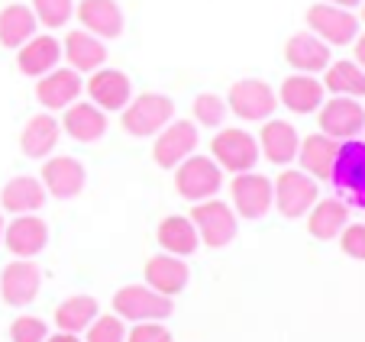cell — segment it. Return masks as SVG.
<instances>
[{"label":"cell","instance_id":"cell-34","mask_svg":"<svg viewBox=\"0 0 365 342\" xmlns=\"http://www.w3.org/2000/svg\"><path fill=\"white\" fill-rule=\"evenodd\" d=\"M33 14L39 20V26L62 29L75 16V0H33Z\"/></svg>","mask_w":365,"mask_h":342},{"label":"cell","instance_id":"cell-20","mask_svg":"<svg viewBox=\"0 0 365 342\" xmlns=\"http://www.w3.org/2000/svg\"><path fill=\"white\" fill-rule=\"evenodd\" d=\"M284 58H288L291 68H297L301 75H317V71H327L330 65V46L324 39L310 33H294L284 46Z\"/></svg>","mask_w":365,"mask_h":342},{"label":"cell","instance_id":"cell-6","mask_svg":"<svg viewBox=\"0 0 365 342\" xmlns=\"http://www.w3.org/2000/svg\"><path fill=\"white\" fill-rule=\"evenodd\" d=\"M210 152H214V162L230 175H246L259 162V142L246 130H220L210 142Z\"/></svg>","mask_w":365,"mask_h":342},{"label":"cell","instance_id":"cell-43","mask_svg":"<svg viewBox=\"0 0 365 342\" xmlns=\"http://www.w3.org/2000/svg\"><path fill=\"white\" fill-rule=\"evenodd\" d=\"M0 242H4V217H0Z\"/></svg>","mask_w":365,"mask_h":342},{"label":"cell","instance_id":"cell-10","mask_svg":"<svg viewBox=\"0 0 365 342\" xmlns=\"http://www.w3.org/2000/svg\"><path fill=\"white\" fill-rule=\"evenodd\" d=\"M365 130V107L356 97H333L320 107V133L336 142H349Z\"/></svg>","mask_w":365,"mask_h":342},{"label":"cell","instance_id":"cell-8","mask_svg":"<svg viewBox=\"0 0 365 342\" xmlns=\"http://www.w3.org/2000/svg\"><path fill=\"white\" fill-rule=\"evenodd\" d=\"M307 26H310V33L317 36V39H324L327 46H349V42H356L362 23L356 20L352 10L333 7V4H314V7L307 10Z\"/></svg>","mask_w":365,"mask_h":342},{"label":"cell","instance_id":"cell-35","mask_svg":"<svg viewBox=\"0 0 365 342\" xmlns=\"http://www.w3.org/2000/svg\"><path fill=\"white\" fill-rule=\"evenodd\" d=\"M227 113H230V107H227L223 97H217V94H197L194 97V120H197L200 126H207V130L223 126Z\"/></svg>","mask_w":365,"mask_h":342},{"label":"cell","instance_id":"cell-4","mask_svg":"<svg viewBox=\"0 0 365 342\" xmlns=\"http://www.w3.org/2000/svg\"><path fill=\"white\" fill-rule=\"evenodd\" d=\"M330 181L339 187L346 204L365 210V142H359V139L339 142V155L336 165H333Z\"/></svg>","mask_w":365,"mask_h":342},{"label":"cell","instance_id":"cell-23","mask_svg":"<svg viewBox=\"0 0 365 342\" xmlns=\"http://www.w3.org/2000/svg\"><path fill=\"white\" fill-rule=\"evenodd\" d=\"M324 81H317L314 75H291L282 81L278 90V103L291 110V113H314V110L324 107Z\"/></svg>","mask_w":365,"mask_h":342},{"label":"cell","instance_id":"cell-39","mask_svg":"<svg viewBox=\"0 0 365 342\" xmlns=\"http://www.w3.org/2000/svg\"><path fill=\"white\" fill-rule=\"evenodd\" d=\"M126 342H172V333L162 323H133Z\"/></svg>","mask_w":365,"mask_h":342},{"label":"cell","instance_id":"cell-9","mask_svg":"<svg viewBox=\"0 0 365 342\" xmlns=\"http://www.w3.org/2000/svg\"><path fill=\"white\" fill-rule=\"evenodd\" d=\"M275 187V207L282 217L297 219L304 213H310V207L317 204V181L304 175V171H282L278 181H272Z\"/></svg>","mask_w":365,"mask_h":342},{"label":"cell","instance_id":"cell-19","mask_svg":"<svg viewBox=\"0 0 365 342\" xmlns=\"http://www.w3.org/2000/svg\"><path fill=\"white\" fill-rule=\"evenodd\" d=\"M336 155H339V142L330 136H324V133H314V136L301 139V149H297L301 171L310 175L314 181H330Z\"/></svg>","mask_w":365,"mask_h":342},{"label":"cell","instance_id":"cell-31","mask_svg":"<svg viewBox=\"0 0 365 342\" xmlns=\"http://www.w3.org/2000/svg\"><path fill=\"white\" fill-rule=\"evenodd\" d=\"M159 246L165 249L168 255H178V259H185V255H194L200 246V236L197 229H194L191 217H165L159 223Z\"/></svg>","mask_w":365,"mask_h":342},{"label":"cell","instance_id":"cell-5","mask_svg":"<svg viewBox=\"0 0 365 342\" xmlns=\"http://www.w3.org/2000/svg\"><path fill=\"white\" fill-rule=\"evenodd\" d=\"M191 223L197 229L200 242L210 249H227L236 239V213L223 200H200L191 210Z\"/></svg>","mask_w":365,"mask_h":342},{"label":"cell","instance_id":"cell-24","mask_svg":"<svg viewBox=\"0 0 365 342\" xmlns=\"http://www.w3.org/2000/svg\"><path fill=\"white\" fill-rule=\"evenodd\" d=\"M62 130L68 133L75 142H97L107 133V113L101 107H94L91 100H75L65 110Z\"/></svg>","mask_w":365,"mask_h":342},{"label":"cell","instance_id":"cell-12","mask_svg":"<svg viewBox=\"0 0 365 342\" xmlns=\"http://www.w3.org/2000/svg\"><path fill=\"white\" fill-rule=\"evenodd\" d=\"M197 126L187 123V120H172V123L165 126V130L159 133V139H155V149H152V158H155V165L159 168H178L185 158L194 155V149H197Z\"/></svg>","mask_w":365,"mask_h":342},{"label":"cell","instance_id":"cell-33","mask_svg":"<svg viewBox=\"0 0 365 342\" xmlns=\"http://www.w3.org/2000/svg\"><path fill=\"white\" fill-rule=\"evenodd\" d=\"M324 90H330L333 97H365V71L356 62H330Z\"/></svg>","mask_w":365,"mask_h":342},{"label":"cell","instance_id":"cell-18","mask_svg":"<svg viewBox=\"0 0 365 342\" xmlns=\"http://www.w3.org/2000/svg\"><path fill=\"white\" fill-rule=\"evenodd\" d=\"M187 281H191V268L185 265V259L178 255H152L145 261V284L152 291H159L165 297H175L187 288Z\"/></svg>","mask_w":365,"mask_h":342},{"label":"cell","instance_id":"cell-38","mask_svg":"<svg viewBox=\"0 0 365 342\" xmlns=\"http://www.w3.org/2000/svg\"><path fill=\"white\" fill-rule=\"evenodd\" d=\"M339 246H343V252L349 255V259L356 261H365V223H349L339 233Z\"/></svg>","mask_w":365,"mask_h":342},{"label":"cell","instance_id":"cell-13","mask_svg":"<svg viewBox=\"0 0 365 342\" xmlns=\"http://www.w3.org/2000/svg\"><path fill=\"white\" fill-rule=\"evenodd\" d=\"M42 288V271L39 265H33V259H16L4 268L0 274V297L10 307H26L39 297Z\"/></svg>","mask_w":365,"mask_h":342},{"label":"cell","instance_id":"cell-1","mask_svg":"<svg viewBox=\"0 0 365 342\" xmlns=\"http://www.w3.org/2000/svg\"><path fill=\"white\" fill-rule=\"evenodd\" d=\"M113 310H117L120 320L130 323H162L172 316L175 304L172 297L152 291L149 284H126L113 294Z\"/></svg>","mask_w":365,"mask_h":342},{"label":"cell","instance_id":"cell-2","mask_svg":"<svg viewBox=\"0 0 365 342\" xmlns=\"http://www.w3.org/2000/svg\"><path fill=\"white\" fill-rule=\"evenodd\" d=\"M175 120V103L165 94H139L123 107V130L136 139L159 136Z\"/></svg>","mask_w":365,"mask_h":342},{"label":"cell","instance_id":"cell-36","mask_svg":"<svg viewBox=\"0 0 365 342\" xmlns=\"http://www.w3.org/2000/svg\"><path fill=\"white\" fill-rule=\"evenodd\" d=\"M84 333H88L84 342H126V326L120 316H97Z\"/></svg>","mask_w":365,"mask_h":342},{"label":"cell","instance_id":"cell-11","mask_svg":"<svg viewBox=\"0 0 365 342\" xmlns=\"http://www.w3.org/2000/svg\"><path fill=\"white\" fill-rule=\"evenodd\" d=\"M230 194H233L236 213L246 219H262L265 213L275 207V187H272V181L265 178V175H259V171L236 175Z\"/></svg>","mask_w":365,"mask_h":342},{"label":"cell","instance_id":"cell-27","mask_svg":"<svg viewBox=\"0 0 365 342\" xmlns=\"http://www.w3.org/2000/svg\"><path fill=\"white\" fill-rule=\"evenodd\" d=\"M346 226H349V204L339 197L317 200L307 213V229L314 239H336Z\"/></svg>","mask_w":365,"mask_h":342},{"label":"cell","instance_id":"cell-16","mask_svg":"<svg viewBox=\"0 0 365 342\" xmlns=\"http://www.w3.org/2000/svg\"><path fill=\"white\" fill-rule=\"evenodd\" d=\"M88 97L94 107H101L103 113L110 110H123L133 100V84L123 71L117 68H97L88 81Z\"/></svg>","mask_w":365,"mask_h":342},{"label":"cell","instance_id":"cell-17","mask_svg":"<svg viewBox=\"0 0 365 342\" xmlns=\"http://www.w3.org/2000/svg\"><path fill=\"white\" fill-rule=\"evenodd\" d=\"M81 97V75L75 68H52L36 84V100L46 110H68Z\"/></svg>","mask_w":365,"mask_h":342},{"label":"cell","instance_id":"cell-22","mask_svg":"<svg viewBox=\"0 0 365 342\" xmlns=\"http://www.w3.org/2000/svg\"><path fill=\"white\" fill-rule=\"evenodd\" d=\"M58 58H62V42L56 36H33L16 52V68L26 78H42L56 68Z\"/></svg>","mask_w":365,"mask_h":342},{"label":"cell","instance_id":"cell-3","mask_svg":"<svg viewBox=\"0 0 365 342\" xmlns=\"http://www.w3.org/2000/svg\"><path fill=\"white\" fill-rule=\"evenodd\" d=\"M223 187V168L207 155H191L175 168V191L185 200H210Z\"/></svg>","mask_w":365,"mask_h":342},{"label":"cell","instance_id":"cell-44","mask_svg":"<svg viewBox=\"0 0 365 342\" xmlns=\"http://www.w3.org/2000/svg\"><path fill=\"white\" fill-rule=\"evenodd\" d=\"M362 23H365V4H362Z\"/></svg>","mask_w":365,"mask_h":342},{"label":"cell","instance_id":"cell-7","mask_svg":"<svg viewBox=\"0 0 365 342\" xmlns=\"http://www.w3.org/2000/svg\"><path fill=\"white\" fill-rule=\"evenodd\" d=\"M227 107L240 120H246V123H262V120H269L275 113L278 94L265 81H259V78H246V81H236L230 88Z\"/></svg>","mask_w":365,"mask_h":342},{"label":"cell","instance_id":"cell-14","mask_svg":"<svg viewBox=\"0 0 365 342\" xmlns=\"http://www.w3.org/2000/svg\"><path fill=\"white\" fill-rule=\"evenodd\" d=\"M39 181H42V187H46V194H52L56 200H71L84 191V185H88V171H84V165L78 162V158L56 155V158H48V162L42 165V178Z\"/></svg>","mask_w":365,"mask_h":342},{"label":"cell","instance_id":"cell-21","mask_svg":"<svg viewBox=\"0 0 365 342\" xmlns=\"http://www.w3.org/2000/svg\"><path fill=\"white\" fill-rule=\"evenodd\" d=\"M81 26L97 39H117L123 33V10L117 0H81V7H75Z\"/></svg>","mask_w":365,"mask_h":342},{"label":"cell","instance_id":"cell-25","mask_svg":"<svg viewBox=\"0 0 365 342\" xmlns=\"http://www.w3.org/2000/svg\"><path fill=\"white\" fill-rule=\"evenodd\" d=\"M58 139H62V123L52 113H39V117H29V123L23 126L20 149L26 158H48Z\"/></svg>","mask_w":365,"mask_h":342},{"label":"cell","instance_id":"cell-37","mask_svg":"<svg viewBox=\"0 0 365 342\" xmlns=\"http://www.w3.org/2000/svg\"><path fill=\"white\" fill-rule=\"evenodd\" d=\"M48 326L39 316H16L10 323V342H46Z\"/></svg>","mask_w":365,"mask_h":342},{"label":"cell","instance_id":"cell-26","mask_svg":"<svg viewBox=\"0 0 365 342\" xmlns=\"http://www.w3.org/2000/svg\"><path fill=\"white\" fill-rule=\"evenodd\" d=\"M62 55L68 58V65L75 71H97L107 62V48H103V39L91 36L88 29H71L62 42Z\"/></svg>","mask_w":365,"mask_h":342},{"label":"cell","instance_id":"cell-32","mask_svg":"<svg viewBox=\"0 0 365 342\" xmlns=\"http://www.w3.org/2000/svg\"><path fill=\"white\" fill-rule=\"evenodd\" d=\"M97 301L91 294H75L68 297V301L58 304L56 310V326L58 333H71V336H81L84 329L91 326V323L97 320Z\"/></svg>","mask_w":365,"mask_h":342},{"label":"cell","instance_id":"cell-30","mask_svg":"<svg viewBox=\"0 0 365 342\" xmlns=\"http://www.w3.org/2000/svg\"><path fill=\"white\" fill-rule=\"evenodd\" d=\"M39 29V20L29 7L23 4H10V7L0 10V46L4 48H20L26 46L29 39Z\"/></svg>","mask_w":365,"mask_h":342},{"label":"cell","instance_id":"cell-40","mask_svg":"<svg viewBox=\"0 0 365 342\" xmlns=\"http://www.w3.org/2000/svg\"><path fill=\"white\" fill-rule=\"evenodd\" d=\"M356 65L365 71V33L356 36Z\"/></svg>","mask_w":365,"mask_h":342},{"label":"cell","instance_id":"cell-29","mask_svg":"<svg viewBox=\"0 0 365 342\" xmlns=\"http://www.w3.org/2000/svg\"><path fill=\"white\" fill-rule=\"evenodd\" d=\"M262 155L269 158L272 165H288L297 158V149H301V136L297 130L288 123V120H269L262 126Z\"/></svg>","mask_w":365,"mask_h":342},{"label":"cell","instance_id":"cell-15","mask_svg":"<svg viewBox=\"0 0 365 342\" xmlns=\"http://www.w3.org/2000/svg\"><path fill=\"white\" fill-rule=\"evenodd\" d=\"M4 246L16 255V259H36L42 249L48 246V226L36 213H23L14 223L4 226Z\"/></svg>","mask_w":365,"mask_h":342},{"label":"cell","instance_id":"cell-41","mask_svg":"<svg viewBox=\"0 0 365 342\" xmlns=\"http://www.w3.org/2000/svg\"><path fill=\"white\" fill-rule=\"evenodd\" d=\"M327 4H333V7H343V10H352V7H362L365 0H327Z\"/></svg>","mask_w":365,"mask_h":342},{"label":"cell","instance_id":"cell-28","mask_svg":"<svg viewBox=\"0 0 365 342\" xmlns=\"http://www.w3.org/2000/svg\"><path fill=\"white\" fill-rule=\"evenodd\" d=\"M46 187H42L39 178H29V175H16V178H10L7 185H4V191H0V204H4V210L7 213H16V217H23V213H36L42 204H46Z\"/></svg>","mask_w":365,"mask_h":342},{"label":"cell","instance_id":"cell-42","mask_svg":"<svg viewBox=\"0 0 365 342\" xmlns=\"http://www.w3.org/2000/svg\"><path fill=\"white\" fill-rule=\"evenodd\" d=\"M46 342H81V336H71V333H56V336H48Z\"/></svg>","mask_w":365,"mask_h":342}]
</instances>
